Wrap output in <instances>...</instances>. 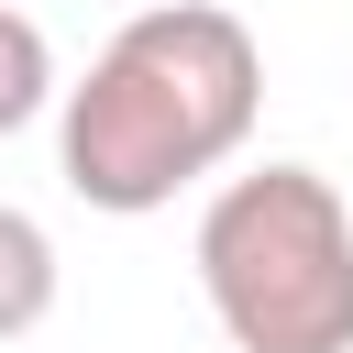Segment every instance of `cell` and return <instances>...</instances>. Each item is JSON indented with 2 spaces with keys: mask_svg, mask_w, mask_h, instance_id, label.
Segmentation results:
<instances>
[{
  "mask_svg": "<svg viewBox=\"0 0 353 353\" xmlns=\"http://www.w3.org/2000/svg\"><path fill=\"white\" fill-rule=\"evenodd\" d=\"M199 298L232 353H353V210L320 165L221 176L199 210Z\"/></svg>",
  "mask_w": 353,
  "mask_h": 353,
  "instance_id": "cell-2",
  "label": "cell"
},
{
  "mask_svg": "<svg viewBox=\"0 0 353 353\" xmlns=\"http://www.w3.org/2000/svg\"><path fill=\"white\" fill-rule=\"evenodd\" d=\"M44 320H55V232L0 199V342H22Z\"/></svg>",
  "mask_w": 353,
  "mask_h": 353,
  "instance_id": "cell-3",
  "label": "cell"
},
{
  "mask_svg": "<svg viewBox=\"0 0 353 353\" xmlns=\"http://www.w3.org/2000/svg\"><path fill=\"white\" fill-rule=\"evenodd\" d=\"M265 110V44L221 0H154L132 11L77 88H55V165L88 210L143 221L176 188L221 176L254 143Z\"/></svg>",
  "mask_w": 353,
  "mask_h": 353,
  "instance_id": "cell-1",
  "label": "cell"
},
{
  "mask_svg": "<svg viewBox=\"0 0 353 353\" xmlns=\"http://www.w3.org/2000/svg\"><path fill=\"white\" fill-rule=\"evenodd\" d=\"M33 110H55V44H44L33 11L0 0V132H22Z\"/></svg>",
  "mask_w": 353,
  "mask_h": 353,
  "instance_id": "cell-4",
  "label": "cell"
}]
</instances>
